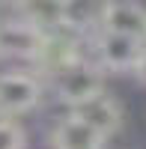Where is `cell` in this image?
I'll return each instance as SVG.
<instances>
[{
  "instance_id": "6",
  "label": "cell",
  "mask_w": 146,
  "mask_h": 149,
  "mask_svg": "<svg viewBox=\"0 0 146 149\" xmlns=\"http://www.w3.org/2000/svg\"><path fill=\"white\" fill-rule=\"evenodd\" d=\"M99 30L146 42V6L131 3V0H111V3H102V27Z\"/></svg>"
},
{
  "instance_id": "9",
  "label": "cell",
  "mask_w": 146,
  "mask_h": 149,
  "mask_svg": "<svg viewBox=\"0 0 146 149\" xmlns=\"http://www.w3.org/2000/svg\"><path fill=\"white\" fill-rule=\"evenodd\" d=\"M27 146V131L18 119L0 116V149H24Z\"/></svg>"
},
{
  "instance_id": "2",
  "label": "cell",
  "mask_w": 146,
  "mask_h": 149,
  "mask_svg": "<svg viewBox=\"0 0 146 149\" xmlns=\"http://www.w3.org/2000/svg\"><path fill=\"white\" fill-rule=\"evenodd\" d=\"M87 51H90V60L99 66L104 74H134V66L143 54L146 42H137V39H128V36H116V33H92L87 39Z\"/></svg>"
},
{
  "instance_id": "1",
  "label": "cell",
  "mask_w": 146,
  "mask_h": 149,
  "mask_svg": "<svg viewBox=\"0 0 146 149\" xmlns=\"http://www.w3.org/2000/svg\"><path fill=\"white\" fill-rule=\"evenodd\" d=\"M51 93L60 104H66L69 110H75L78 104L90 102V98L104 93V72L92 63L90 57H81L75 63H69L66 69H60L51 74Z\"/></svg>"
},
{
  "instance_id": "7",
  "label": "cell",
  "mask_w": 146,
  "mask_h": 149,
  "mask_svg": "<svg viewBox=\"0 0 146 149\" xmlns=\"http://www.w3.org/2000/svg\"><path fill=\"white\" fill-rule=\"evenodd\" d=\"M12 12L45 36L66 30V0H27V3H15Z\"/></svg>"
},
{
  "instance_id": "8",
  "label": "cell",
  "mask_w": 146,
  "mask_h": 149,
  "mask_svg": "<svg viewBox=\"0 0 146 149\" xmlns=\"http://www.w3.org/2000/svg\"><path fill=\"white\" fill-rule=\"evenodd\" d=\"M104 143L107 140L99 131H92L87 122L72 113H66L51 128V149H104Z\"/></svg>"
},
{
  "instance_id": "4",
  "label": "cell",
  "mask_w": 146,
  "mask_h": 149,
  "mask_svg": "<svg viewBox=\"0 0 146 149\" xmlns=\"http://www.w3.org/2000/svg\"><path fill=\"white\" fill-rule=\"evenodd\" d=\"M42 45H45V33L27 24L24 18H18L15 12H9V18H0V57L36 63Z\"/></svg>"
},
{
  "instance_id": "3",
  "label": "cell",
  "mask_w": 146,
  "mask_h": 149,
  "mask_svg": "<svg viewBox=\"0 0 146 149\" xmlns=\"http://www.w3.org/2000/svg\"><path fill=\"white\" fill-rule=\"evenodd\" d=\"M42 78L27 69H6L0 72V116H24L42 102Z\"/></svg>"
},
{
  "instance_id": "10",
  "label": "cell",
  "mask_w": 146,
  "mask_h": 149,
  "mask_svg": "<svg viewBox=\"0 0 146 149\" xmlns=\"http://www.w3.org/2000/svg\"><path fill=\"white\" fill-rule=\"evenodd\" d=\"M134 78H137V84H143V86H146V48H143V54H140L137 66H134Z\"/></svg>"
},
{
  "instance_id": "5",
  "label": "cell",
  "mask_w": 146,
  "mask_h": 149,
  "mask_svg": "<svg viewBox=\"0 0 146 149\" xmlns=\"http://www.w3.org/2000/svg\"><path fill=\"white\" fill-rule=\"evenodd\" d=\"M72 116H78L81 122H87V125L92 131H99L104 140H111L113 134L125 125V107L119 98H113L111 93H102V95H95L90 98V102H83L78 104L75 110H69Z\"/></svg>"
}]
</instances>
